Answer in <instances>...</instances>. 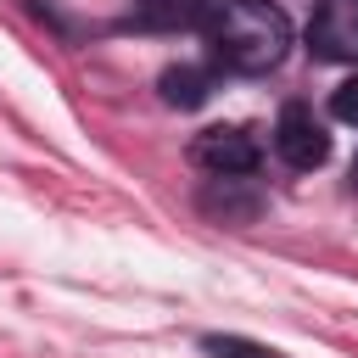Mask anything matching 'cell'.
I'll list each match as a JSON object with an SVG mask.
<instances>
[{
	"label": "cell",
	"mask_w": 358,
	"mask_h": 358,
	"mask_svg": "<svg viewBox=\"0 0 358 358\" xmlns=\"http://www.w3.org/2000/svg\"><path fill=\"white\" fill-rule=\"evenodd\" d=\"M201 28L213 62L229 73H268L291 50V17L274 0H218Z\"/></svg>",
	"instance_id": "6da1fadb"
},
{
	"label": "cell",
	"mask_w": 358,
	"mask_h": 358,
	"mask_svg": "<svg viewBox=\"0 0 358 358\" xmlns=\"http://www.w3.org/2000/svg\"><path fill=\"white\" fill-rule=\"evenodd\" d=\"M274 151H280V162L296 168V173H308V168H319V162L330 157V134H324V123L313 117V106L291 101V106L280 112V123H274Z\"/></svg>",
	"instance_id": "7a4b0ae2"
},
{
	"label": "cell",
	"mask_w": 358,
	"mask_h": 358,
	"mask_svg": "<svg viewBox=\"0 0 358 358\" xmlns=\"http://www.w3.org/2000/svg\"><path fill=\"white\" fill-rule=\"evenodd\" d=\"M308 50L319 62H358V0H319L308 22Z\"/></svg>",
	"instance_id": "3957f363"
},
{
	"label": "cell",
	"mask_w": 358,
	"mask_h": 358,
	"mask_svg": "<svg viewBox=\"0 0 358 358\" xmlns=\"http://www.w3.org/2000/svg\"><path fill=\"white\" fill-rule=\"evenodd\" d=\"M190 157H196L213 179H241V173L257 168V145H252L246 129H201L196 145H190Z\"/></svg>",
	"instance_id": "277c9868"
},
{
	"label": "cell",
	"mask_w": 358,
	"mask_h": 358,
	"mask_svg": "<svg viewBox=\"0 0 358 358\" xmlns=\"http://www.w3.org/2000/svg\"><path fill=\"white\" fill-rule=\"evenodd\" d=\"M207 84H213V78H207L201 67H168V73H162V101H168V106H201V101H207Z\"/></svg>",
	"instance_id": "5b68a950"
},
{
	"label": "cell",
	"mask_w": 358,
	"mask_h": 358,
	"mask_svg": "<svg viewBox=\"0 0 358 358\" xmlns=\"http://www.w3.org/2000/svg\"><path fill=\"white\" fill-rule=\"evenodd\" d=\"M201 352H207V358H280L274 347L246 341V336H207V341H201Z\"/></svg>",
	"instance_id": "8992f818"
},
{
	"label": "cell",
	"mask_w": 358,
	"mask_h": 358,
	"mask_svg": "<svg viewBox=\"0 0 358 358\" xmlns=\"http://www.w3.org/2000/svg\"><path fill=\"white\" fill-rule=\"evenodd\" d=\"M330 112H336L341 123H358V78H347V84L330 95Z\"/></svg>",
	"instance_id": "52a82bcc"
},
{
	"label": "cell",
	"mask_w": 358,
	"mask_h": 358,
	"mask_svg": "<svg viewBox=\"0 0 358 358\" xmlns=\"http://www.w3.org/2000/svg\"><path fill=\"white\" fill-rule=\"evenodd\" d=\"M352 196H358V157H352Z\"/></svg>",
	"instance_id": "ba28073f"
}]
</instances>
